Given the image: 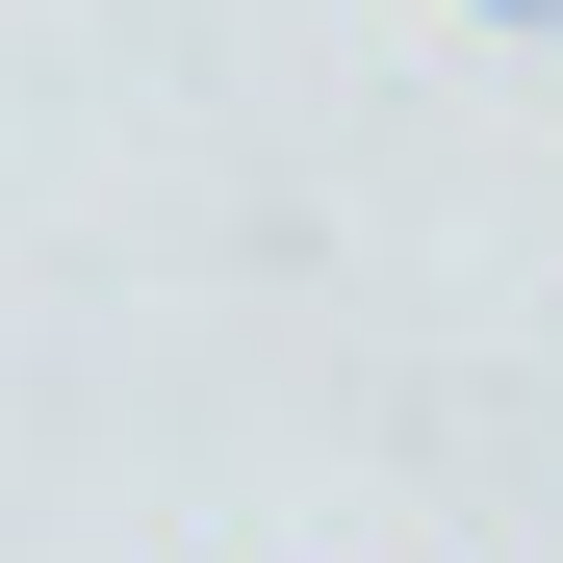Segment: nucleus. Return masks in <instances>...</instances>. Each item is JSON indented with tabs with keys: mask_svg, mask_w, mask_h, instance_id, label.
<instances>
[{
	"mask_svg": "<svg viewBox=\"0 0 563 563\" xmlns=\"http://www.w3.org/2000/svg\"><path fill=\"white\" fill-rule=\"evenodd\" d=\"M487 26H538V0H487Z\"/></svg>",
	"mask_w": 563,
	"mask_h": 563,
	"instance_id": "1",
	"label": "nucleus"
}]
</instances>
